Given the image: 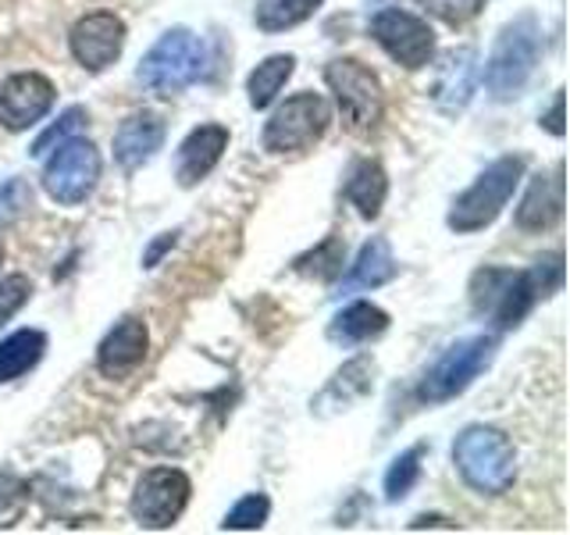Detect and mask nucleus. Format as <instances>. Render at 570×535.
I'll return each instance as SVG.
<instances>
[{
    "label": "nucleus",
    "mask_w": 570,
    "mask_h": 535,
    "mask_svg": "<svg viewBox=\"0 0 570 535\" xmlns=\"http://www.w3.org/2000/svg\"><path fill=\"white\" fill-rule=\"evenodd\" d=\"M453 460L463 481H468L471 489H478L481 496L507 493L517 478L513 442L507 439V432H499V428H489V425L463 428L453 442Z\"/></svg>",
    "instance_id": "nucleus-1"
},
{
    "label": "nucleus",
    "mask_w": 570,
    "mask_h": 535,
    "mask_svg": "<svg viewBox=\"0 0 570 535\" xmlns=\"http://www.w3.org/2000/svg\"><path fill=\"white\" fill-rule=\"evenodd\" d=\"M207 65V47L189 29H171L139 61V82L157 97H175L200 79Z\"/></svg>",
    "instance_id": "nucleus-2"
},
{
    "label": "nucleus",
    "mask_w": 570,
    "mask_h": 535,
    "mask_svg": "<svg viewBox=\"0 0 570 535\" xmlns=\"http://www.w3.org/2000/svg\"><path fill=\"white\" fill-rule=\"evenodd\" d=\"M542 58V29L534 22V14H521L499 32L495 50L489 58V71L485 82L492 89L495 100H513L521 89L528 86V79L534 76Z\"/></svg>",
    "instance_id": "nucleus-3"
},
{
    "label": "nucleus",
    "mask_w": 570,
    "mask_h": 535,
    "mask_svg": "<svg viewBox=\"0 0 570 535\" xmlns=\"http://www.w3.org/2000/svg\"><path fill=\"white\" fill-rule=\"evenodd\" d=\"M325 82L335 94L338 115H343L346 133L353 136H371L379 129V121L385 115V94L379 76L356 58H338L325 68Z\"/></svg>",
    "instance_id": "nucleus-4"
},
{
    "label": "nucleus",
    "mask_w": 570,
    "mask_h": 535,
    "mask_svg": "<svg viewBox=\"0 0 570 535\" xmlns=\"http://www.w3.org/2000/svg\"><path fill=\"white\" fill-rule=\"evenodd\" d=\"M521 175H524V157L510 154V157L492 160V165L474 178V186L456 196L450 218H445L450 228L453 232H478V228L492 225L499 214H503L517 183H521Z\"/></svg>",
    "instance_id": "nucleus-5"
},
{
    "label": "nucleus",
    "mask_w": 570,
    "mask_h": 535,
    "mask_svg": "<svg viewBox=\"0 0 570 535\" xmlns=\"http://www.w3.org/2000/svg\"><path fill=\"white\" fill-rule=\"evenodd\" d=\"M492 353H495L492 335L460 339V343H453L432 368L424 371V379L417 386V397L424 403H445V400L460 397V392L492 364Z\"/></svg>",
    "instance_id": "nucleus-6"
},
{
    "label": "nucleus",
    "mask_w": 570,
    "mask_h": 535,
    "mask_svg": "<svg viewBox=\"0 0 570 535\" xmlns=\"http://www.w3.org/2000/svg\"><path fill=\"white\" fill-rule=\"evenodd\" d=\"M328 100L317 94H296L285 100L264 125V150L272 154H299L328 133Z\"/></svg>",
    "instance_id": "nucleus-7"
},
{
    "label": "nucleus",
    "mask_w": 570,
    "mask_h": 535,
    "mask_svg": "<svg viewBox=\"0 0 570 535\" xmlns=\"http://www.w3.org/2000/svg\"><path fill=\"white\" fill-rule=\"evenodd\" d=\"M100 183V154L94 143L86 139H65L58 143V150L50 154L43 168V189L50 193V201L58 204H82L89 193Z\"/></svg>",
    "instance_id": "nucleus-8"
},
{
    "label": "nucleus",
    "mask_w": 570,
    "mask_h": 535,
    "mask_svg": "<svg viewBox=\"0 0 570 535\" xmlns=\"http://www.w3.org/2000/svg\"><path fill=\"white\" fill-rule=\"evenodd\" d=\"M371 36L392 61L417 71L432 61L435 54V32L428 29L424 18L400 11V8H385L371 18Z\"/></svg>",
    "instance_id": "nucleus-9"
},
{
    "label": "nucleus",
    "mask_w": 570,
    "mask_h": 535,
    "mask_svg": "<svg viewBox=\"0 0 570 535\" xmlns=\"http://www.w3.org/2000/svg\"><path fill=\"white\" fill-rule=\"evenodd\" d=\"M189 504V478L178 468H150L136 481L132 517L142 528H171Z\"/></svg>",
    "instance_id": "nucleus-10"
},
{
    "label": "nucleus",
    "mask_w": 570,
    "mask_h": 535,
    "mask_svg": "<svg viewBox=\"0 0 570 535\" xmlns=\"http://www.w3.org/2000/svg\"><path fill=\"white\" fill-rule=\"evenodd\" d=\"M53 82L40 71H18L0 86V125L8 133H26L53 107Z\"/></svg>",
    "instance_id": "nucleus-11"
},
{
    "label": "nucleus",
    "mask_w": 570,
    "mask_h": 535,
    "mask_svg": "<svg viewBox=\"0 0 570 535\" xmlns=\"http://www.w3.org/2000/svg\"><path fill=\"white\" fill-rule=\"evenodd\" d=\"M71 54L86 71H104L107 65L118 61V54L125 47V22L111 11L86 14L71 26Z\"/></svg>",
    "instance_id": "nucleus-12"
},
{
    "label": "nucleus",
    "mask_w": 570,
    "mask_h": 535,
    "mask_svg": "<svg viewBox=\"0 0 570 535\" xmlns=\"http://www.w3.org/2000/svg\"><path fill=\"white\" fill-rule=\"evenodd\" d=\"M225 150H228V129H225V125H200V129H193L183 139V147H178V165H175L178 186L189 189V186L200 183V178H207Z\"/></svg>",
    "instance_id": "nucleus-13"
},
{
    "label": "nucleus",
    "mask_w": 570,
    "mask_h": 535,
    "mask_svg": "<svg viewBox=\"0 0 570 535\" xmlns=\"http://www.w3.org/2000/svg\"><path fill=\"white\" fill-rule=\"evenodd\" d=\"M165 143V121L154 111H136L129 115L115 133V160L125 172H139L142 165H150V157Z\"/></svg>",
    "instance_id": "nucleus-14"
},
{
    "label": "nucleus",
    "mask_w": 570,
    "mask_h": 535,
    "mask_svg": "<svg viewBox=\"0 0 570 535\" xmlns=\"http://www.w3.org/2000/svg\"><path fill=\"white\" fill-rule=\"evenodd\" d=\"M478 82V54L474 47H460L450 50L439 65V79L432 86V100L442 107L445 115H456L468 107L471 94Z\"/></svg>",
    "instance_id": "nucleus-15"
},
{
    "label": "nucleus",
    "mask_w": 570,
    "mask_h": 535,
    "mask_svg": "<svg viewBox=\"0 0 570 535\" xmlns=\"http://www.w3.org/2000/svg\"><path fill=\"white\" fill-rule=\"evenodd\" d=\"M142 357H147V325L139 318H125L104 335V343L97 350V368L107 379H121V374H129L142 364Z\"/></svg>",
    "instance_id": "nucleus-16"
},
{
    "label": "nucleus",
    "mask_w": 570,
    "mask_h": 535,
    "mask_svg": "<svg viewBox=\"0 0 570 535\" xmlns=\"http://www.w3.org/2000/svg\"><path fill=\"white\" fill-rule=\"evenodd\" d=\"M563 218V165L552 175H534L517 207V225L524 232H546Z\"/></svg>",
    "instance_id": "nucleus-17"
},
{
    "label": "nucleus",
    "mask_w": 570,
    "mask_h": 535,
    "mask_svg": "<svg viewBox=\"0 0 570 535\" xmlns=\"http://www.w3.org/2000/svg\"><path fill=\"white\" fill-rule=\"evenodd\" d=\"M374 361L371 357H353L350 364H343L335 371V379L325 386V392L317 397V415H332V410H346L350 403L364 400L371 386H374Z\"/></svg>",
    "instance_id": "nucleus-18"
},
{
    "label": "nucleus",
    "mask_w": 570,
    "mask_h": 535,
    "mask_svg": "<svg viewBox=\"0 0 570 535\" xmlns=\"http://www.w3.org/2000/svg\"><path fill=\"white\" fill-rule=\"evenodd\" d=\"M396 279V257H392L389 240L385 236H374L361 246V254L353 261V272L343 279L338 293H350V290H374V285H385Z\"/></svg>",
    "instance_id": "nucleus-19"
},
{
    "label": "nucleus",
    "mask_w": 570,
    "mask_h": 535,
    "mask_svg": "<svg viewBox=\"0 0 570 535\" xmlns=\"http://www.w3.org/2000/svg\"><path fill=\"white\" fill-rule=\"evenodd\" d=\"M389 196V178H385V168L379 160H361V165H353L350 178H346V201L361 211V218H379V211Z\"/></svg>",
    "instance_id": "nucleus-20"
},
{
    "label": "nucleus",
    "mask_w": 570,
    "mask_h": 535,
    "mask_svg": "<svg viewBox=\"0 0 570 535\" xmlns=\"http://www.w3.org/2000/svg\"><path fill=\"white\" fill-rule=\"evenodd\" d=\"M389 329V314L374 303H350L346 311H338L328 325V339L335 343H367V339L382 335Z\"/></svg>",
    "instance_id": "nucleus-21"
},
{
    "label": "nucleus",
    "mask_w": 570,
    "mask_h": 535,
    "mask_svg": "<svg viewBox=\"0 0 570 535\" xmlns=\"http://www.w3.org/2000/svg\"><path fill=\"white\" fill-rule=\"evenodd\" d=\"M43 350H47V335L40 329H22L8 335L4 343H0V386L22 379L29 368L40 364Z\"/></svg>",
    "instance_id": "nucleus-22"
},
{
    "label": "nucleus",
    "mask_w": 570,
    "mask_h": 535,
    "mask_svg": "<svg viewBox=\"0 0 570 535\" xmlns=\"http://www.w3.org/2000/svg\"><path fill=\"white\" fill-rule=\"evenodd\" d=\"M296 71V58L293 54H275V58H267L254 68V76L246 82V94H249V104L264 111V107H272V100L282 94V86L289 82V76Z\"/></svg>",
    "instance_id": "nucleus-23"
},
{
    "label": "nucleus",
    "mask_w": 570,
    "mask_h": 535,
    "mask_svg": "<svg viewBox=\"0 0 570 535\" xmlns=\"http://www.w3.org/2000/svg\"><path fill=\"white\" fill-rule=\"evenodd\" d=\"M325 4V0H261L257 4V26L264 32H282L293 29Z\"/></svg>",
    "instance_id": "nucleus-24"
},
{
    "label": "nucleus",
    "mask_w": 570,
    "mask_h": 535,
    "mask_svg": "<svg viewBox=\"0 0 570 535\" xmlns=\"http://www.w3.org/2000/svg\"><path fill=\"white\" fill-rule=\"evenodd\" d=\"M513 272H507V268H481V272L471 279V303L478 314H495L499 300H503L507 293V282H510Z\"/></svg>",
    "instance_id": "nucleus-25"
},
{
    "label": "nucleus",
    "mask_w": 570,
    "mask_h": 535,
    "mask_svg": "<svg viewBox=\"0 0 570 535\" xmlns=\"http://www.w3.org/2000/svg\"><path fill=\"white\" fill-rule=\"evenodd\" d=\"M296 272L314 275V279H335L343 272V243H338V236H328L321 246H314L311 254L296 257Z\"/></svg>",
    "instance_id": "nucleus-26"
},
{
    "label": "nucleus",
    "mask_w": 570,
    "mask_h": 535,
    "mask_svg": "<svg viewBox=\"0 0 570 535\" xmlns=\"http://www.w3.org/2000/svg\"><path fill=\"white\" fill-rule=\"evenodd\" d=\"M421 457H424V446H410L406 454H400L392 460V468L385 475V496L389 499H403L410 489L417 486L421 478Z\"/></svg>",
    "instance_id": "nucleus-27"
},
{
    "label": "nucleus",
    "mask_w": 570,
    "mask_h": 535,
    "mask_svg": "<svg viewBox=\"0 0 570 535\" xmlns=\"http://www.w3.org/2000/svg\"><path fill=\"white\" fill-rule=\"evenodd\" d=\"M26 507H29V481L18 478L14 471H0V528L22 522Z\"/></svg>",
    "instance_id": "nucleus-28"
},
{
    "label": "nucleus",
    "mask_w": 570,
    "mask_h": 535,
    "mask_svg": "<svg viewBox=\"0 0 570 535\" xmlns=\"http://www.w3.org/2000/svg\"><path fill=\"white\" fill-rule=\"evenodd\" d=\"M86 121H89V115H86V107H68V111L50 125V129L32 143V157H43L47 150H53L58 143H65V139H71L76 133H82L86 129Z\"/></svg>",
    "instance_id": "nucleus-29"
},
{
    "label": "nucleus",
    "mask_w": 570,
    "mask_h": 535,
    "mask_svg": "<svg viewBox=\"0 0 570 535\" xmlns=\"http://www.w3.org/2000/svg\"><path fill=\"white\" fill-rule=\"evenodd\" d=\"M267 514H272V499H267L264 493H254V496H243L239 504L225 514L222 525L232 532H254L267 522Z\"/></svg>",
    "instance_id": "nucleus-30"
},
{
    "label": "nucleus",
    "mask_w": 570,
    "mask_h": 535,
    "mask_svg": "<svg viewBox=\"0 0 570 535\" xmlns=\"http://www.w3.org/2000/svg\"><path fill=\"white\" fill-rule=\"evenodd\" d=\"M421 8H428V14H435L439 22L445 26H468L474 22V18L481 14V8H485V0H417Z\"/></svg>",
    "instance_id": "nucleus-31"
},
{
    "label": "nucleus",
    "mask_w": 570,
    "mask_h": 535,
    "mask_svg": "<svg viewBox=\"0 0 570 535\" xmlns=\"http://www.w3.org/2000/svg\"><path fill=\"white\" fill-rule=\"evenodd\" d=\"M32 293V282L26 275H8V279H0V325L22 308V303L29 300Z\"/></svg>",
    "instance_id": "nucleus-32"
},
{
    "label": "nucleus",
    "mask_w": 570,
    "mask_h": 535,
    "mask_svg": "<svg viewBox=\"0 0 570 535\" xmlns=\"http://www.w3.org/2000/svg\"><path fill=\"white\" fill-rule=\"evenodd\" d=\"M29 201H32V193L22 178H8V183L0 186V222L18 218V211L29 207Z\"/></svg>",
    "instance_id": "nucleus-33"
},
{
    "label": "nucleus",
    "mask_w": 570,
    "mask_h": 535,
    "mask_svg": "<svg viewBox=\"0 0 570 535\" xmlns=\"http://www.w3.org/2000/svg\"><path fill=\"white\" fill-rule=\"evenodd\" d=\"M542 125L552 136H563V94H557V100H552V107H549V115L542 118Z\"/></svg>",
    "instance_id": "nucleus-34"
},
{
    "label": "nucleus",
    "mask_w": 570,
    "mask_h": 535,
    "mask_svg": "<svg viewBox=\"0 0 570 535\" xmlns=\"http://www.w3.org/2000/svg\"><path fill=\"white\" fill-rule=\"evenodd\" d=\"M175 246V232H165V236H160L150 250H147V257H142V268H154L160 257H165L168 254V250Z\"/></svg>",
    "instance_id": "nucleus-35"
},
{
    "label": "nucleus",
    "mask_w": 570,
    "mask_h": 535,
    "mask_svg": "<svg viewBox=\"0 0 570 535\" xmlns=\"http://www.w3.org/2000/svg\"><path fill=\"white\" fill-rule=\"evenodd\" d=\"M0 261H4V243H0Z\"/></svg>",
    "instance_id": "nucleus-36"
}]
</instances>
